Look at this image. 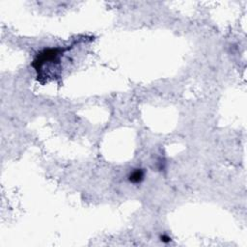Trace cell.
<instances>
[{
  "label": "cell",
  "instance_id": "obj_1",
  "mask_svg": "<svg viewBox=\"0 0 247 247\" xmlns=\"http://www.w3.org/2000/svg\"><path fill=\"white\" fill-rule=\"evenodd\" d=\"M144 176L145 174L142 169H135L130 173L128 179H130V182L132 183H139L144 179Z\"/></svg>",
  "mask_w": 247,
  "mask_h": 247
},
{
  "label": "cell",
  "instance_id": "obj_2",
  "mask_svg": "<svg viewBox=\"0 0 247 247\" xmlns=\"http://www.w3.org/2000/svg\"><path fill=\"white\" fill-rule=\"evenodd\" d=\"M160 238H161V241H163V242H165V243L170 242V241H171V238L168 237L167 235H162Z\"/></svg>",
  "mask_w": 247,
  "mask_h": 247
}]
</instances>
